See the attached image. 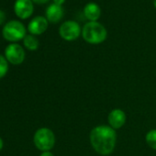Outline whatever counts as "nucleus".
I'll use <instances>...</instances> for the list:
<instances>
[{
	"label": "nucleus",
	"instance_id": "11",
	"mask_svg": "<svg viewBox=\"0 0 156 156\" xmlns=\"http://www.w3.org/2000/svg\"><path fill=\"white\" fill-rule=\"evenodd\" d=\"M84 14L85 17L90 20V21H97L100 15H101V9L96 3H88L86 5L84 9Z\"/></svg>",
	"mask_w": 156,
	"mask_h": 156
},
{
	"label": "nucleus",
	"instance_id": "17",
	"mask_svg": "<svg viewBox=\"0 0 156 156\" xmlns=\"http://www.w3.org/2000/svg\"><path fill=\"white\" fill-rule=\"evenodd\" d=\"M64 2H65V0H53V4L58 5V6H62Z\"/></svg>",
	"mask_w": 156,
	"mask_h": 156
},
{
	"label": "nucleus",
	"instance_id": "9",
	"mask_svg": "<svg viewBox=\"0 0 156 156\" xmlns=\"http://www.w3.org/2000/svg\"><path fill=\"white\" fill-rule=\"evenodd\" d=\"M126 122V114L119 108L113 109L108 115V123L112 129H120Z\"/></svg>",
	"mask_w": 156,
	"mask_h": 156
},
{
	"label": "nucleus",
	"instance_id": "5",
	"mask_svg": "<svg viewBox=\"0 0 156 156\" xmlns=\"http://www.w3.org/2000/svg\"><path fill=\"white\" fill-rule=\"evenodd\" d=\"M60 36L68 41L76 40L81 34V27L75 21L68 20L63 22L59 30Z\"/></svg>",
	"mask_w": 156,
	"mask_h": 156
},
{
	"label": "nucleus",
	"instance_id": "13",
	"mask_svg": "<svg viewBox=\"0 0 156 156\" xmlns=\"http://www.w3.org/2000/svg\"><path fill=\"white\" fill-rule=\"evenodd\" d=\"M146 142L151 148L156 150V129L150 130L146 134Z\"/></svg>",
	"mask_w": 156,
	"mask_h": 156
},
{
	"label": "nucleus",
	"instance_id": "10",
	"mask_svg": "<svg viewBox=\"0 0 156 156\" xmlns=\"http://www.w3.org/2000/svg\"><path fill=\"white\" fill-rule=\"evenodd\" d=\"M63 17V9L62 6L55 4L50 5L46 9V19L51 23L59 22Z\"/></svg>",
	"mask_w": 156,
	"mask_h": 156
},
{
	"label": "nucleus",
	"instance_id": "2",
	"mask_svg": "<svg viewBox=\"0 0 156 156\" xmlns=\"http://www.w3.org/2000/svg\"><path fill=\"white\" fill-rule=\"evenodd\" d=\"M106 28L98 21H90L87 23L82 30L84 40L91 44H99L107 39Z\"/></svg>",
	"mask_w": 156,
	"mask_h": 156
},
{
	"label": "nucleus",
	"instance_id": "8",
	"mask_svg": "<svg viewBox=\"0 0 156 156\" xmlns=\"http://www.w3.org/2000/svg\"><path fill=\"white\" fill-rule=\"evenodd\" d=\"M48 20L46 18L38 16L35 17L28 25V30L32 35H41L48 29Z\"/></svg>",
	"mask_w": 156,
	"mask_h": 156
},
{
	"label": "nucleus",
	"instance_id": "1",
	"mask_svg": "<svg viewBox=\"0 0 156 156\" xmlns=\"http://www.w3.org/2000/svg\"><path fill=\"white\" fill-rule=\"evenodd\" d=\"M117 134L114 129L108 126L94 128L90 133V142L94 150L101 155L110 154L116 146Z\"/></svg>",
	"mask_w": 156,
	"mask_h": 156
},
{
	"label": "nucleus",
	"instance_id": "6",
	"mask_svg": "<svg viewBox=\"0 0 156 156\" xmlns=\"http://www.w3.org/2000/svg\"><path fill=\"white\" fill-rule=\"evenodd\" d=\"M6 59L12 64L18 65L23 62L25 59V51L23 48L17 43L9 44L5 51Z\"/></svg>",
	"mask_w": 156,
	"mask_h": 156
},
{
	"label": "nucleus",
	"instance_id": "15",
	"mask_svg": "<svg viewBox=\"0 0 156 156\" xmlns=\"http://www.w3.org/2000/svg\"><path fill=\"white\" fill-rule=\"evenodd\" d=\"M6 20V14L3 10L0 9V25H2Z\"/></svg>",
	"mask_w": 156,
	"mask_h": 156
},
{
	"label": "nucleus",
	"instance_id": "16",
	"mask_svg": "<svg viewBox=\"0 0 156 156\" xmlns=\"http://www.w3.org/2000/svg\"><path fill=\"white\" fill-rule=\"evenodd\" d=\"M32 2H34V3H36V4H40V5H41V4H45V3H47V2H49L50 0H31Z\"/></svg>",
	"mask_w": 156,
	"mask_h": 156
},
{
	"label": "nucleus",
	"instance_id": "12",
	"mask_svg": "<svg viewBox=\"0 0 156 156\" xmlns=\"http://www.w3.org/2000/svg\"><path fill=\"white\" fill-rule=\"evenodd\" d=\"M25 47L30 51H36L39 48V41L34 35H26L23 39Z\"/></svg>",
	"mask_w": 156,
	"mask_h": 156
},
{
	"label": "nucleus",
	"instance_id": "3",
	"mask_svg": "<svg viewBox=\"0 0 156 156\" xmlns=\"http://www.w3.org/2000/svg\"><path fill=\"white\" fill-rule=\"evenodd\" d=\"M2 35L9 41H19L25 38L26 28L20 21L11 20L4 26Z\"/></svg>",
	"mask_w": 156,
	"mask_h": 156
},
{
	"label": "nucleus",
	"instance_id": "18",
	"mask_svg": "<svg viewBox=\"0 0 156 156\" xmlns=\"http://www.w3.org/2000/svg\"><path fill=\"white\" fill-rule=\"evenodd\" d=\"M41 156H53V154L50 151H44L43 153H41Z\"/></svg>",
	"mask_w": 156,
	"mask_h": 156
},
{
	"label": "nucleus",
	"instance_id": "20",
	"mask_svg": "<svg viewBox=\"0 0 156 156\" xmlns=\"http://www.w3.org/2000/svg\"><path fill=\"white\" fill-rule=\"evenodd\" d=\"M153 4H154V7L156 8V0H154V1H153Z\"/></svg>",
	"mask_w": 156,
	"mask_h": 156
},
{
	"label": "nucleus",
	"instance_id": "7",
	"mask_svg": "<svg viewBox=\"0 0 156 156\" xmlns=\"http://www.w3.org/2000/svg\"><path fill=\"white\" fill-rule=\"evenodd\" d=\"M34 10L33 2L31 0H16L14 5V11L18 18L21 20L29 19Z\"/></svg>",
	"mask_w": 156,
	"mask_h": 156
},
{
	"label": "nucleus",
	"instance_id": "14",
	"mask_svg": "<svg viewBox=\"0 0 156 156\" xmlns=\"http://www.w3.org/2000/svg\"><path fill=\"white\" fill-rule=\"evenodd\" d=\"M8 70H9L8 61L3 55L0 54V78H2L3 76L6 75Z\"/></svg>",
	"mask_w": 156,
	"mask_h": 156
},
{
	"label": "nucleus",
	"instance_id": "19",
	"mask_svg": "<svg viewBox=\"0 0 156 156\" xmlns=\"http://www.w3.org/2000/svg\"><path fill=\"white\" fill-rule=\"evenodd\" d=\"M2 147H3V141H2V140H1V139H0V151H1Z\"/></svg>",
	"mask_w": 156,
	"mask_h": 156
},
{
	"label": "nucleus",
	"instance_id": "4",
	"mask_svg": "<svg viewBox=\"0 0 156 156\" xmlns=\"http://www.w3.org/2000/svg\"><path fill=\"white\" fill-rule=\"evenodd\" d=\"M34 143L39 150L49 151L55 143L53 132L47 128H41L38 129L34 135Z\"/></svg>",
	"mask_w": 156,
	"mask_h": 156
}]
</instances>
